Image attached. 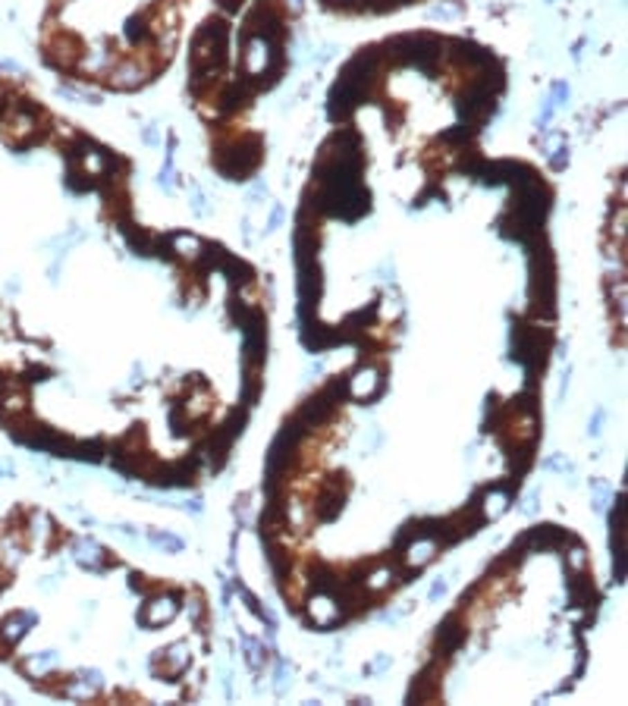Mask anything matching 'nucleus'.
I'll return each instance as SVG.
<instances>
[{
  "label": "nucleus",
  "instance_id": "nucleus-1",
  "mask_svg": "<svg viewBox=\"0 0 628 706\" xmlns=\"http://www.w3.org/2000/svg\"><path fill=\"white\" fill-rule=\"evenodd\" d=\"M258 160H261V142L258 138H248V142L232 145V148H220L217 170L226 179H246L258 167Z\"/></svg>",
  "mask_w": 628,
  "mask_h": 706
},
{
  "label": "nucleus",
  "instance_id": "nucleus-2",
  "mask_svg": "<svg viewBox=\"0 0 628 706\" xmlns=\"http://www.w3.org/2000/svg\"><path fill=\"white\" fill-rule=\"evenodd\" d=\"M383 387V377L377 371H358L352 380H349V393L355 399H374Z\"/></svg>",
  "mask_w": 628,
  "mask_h": 706
},
{
  "label": "nucleus",
  "instance_id": "nucleus-3",
  "mask_svg": "<svg viewBox=\"0 0 628 706\" xmlns=\"http://www.w3.org/2000/svg\"><path fill=\"white\" fill-rule=\"evenodd\" d=\"M110 82L113 85H120V89H136V85H142L145 82V69L142 66H120V69H113L110 73Z\"/></svg>",
  "mask_w": 628,
  "mask_h": 706
},
{
  "label": "nucleus",
  "instance_id": "nucleus-4",
  "mask_svg": "<svg viewBox=\"0 0 628 706\" xmlns=\"http://www.w3.org/2000/svg\"><path fill=\"white\" fill-rule=\"evenodd\" d=\"M462 638H465V631L456 625V618H450L443 628H440V634H437V644H440V650L443 653H452L459 644H462Z\"/></svg>",
  "mask_w": 628,
  "mask_h": 706
},
{
  "label": "nucleus",
  "instance_id": "nucleus-5",
  "mask_svg": "<svg viewBox=\"0 0 628 706\" xmlns=\"http://www.w3.org/2000/svg\"><path fill=\"white\" fill-rule=\"evenodd\" d=\"M173 615H176V603H170V600H157V603H148V609H145V622H148V625H154V622H170Z\"/></svg>",
  "mask_w": 628,
  "mask_h": 706
},
{
  "label": "nucleus",
  "instance_id": "nucleus-6",
  "mask_svg": "<svg viewBox=\"0 0 628 706\" xmlns=\"http://www.w3.org/2000/svg\"><path fill=\"white\" fill-rule=\"evenodd\" d=\"M311 615H314V622L321 628H327L333 618H340V606H333L330 600H314L311 603Z\"/></svg>",
  "mask_w": 628,
  "mask_h": 706
},
{
  "label": "nucleus",
  "instance_id": "nucleus-7",
  "mask_svg": "<svg viewBox=\"0 0 628 706\" xmlns=\"http://www.w3.org/2000/svg\"><path fill=\"white\" fill-rule=\"evenodd\" d=\"M173 245H176V248H170V252L189 254V258H198V252H201V242H198V239L185 236V232H176V236H173Z\"/></svg>",
  "mask_w": 628,
  "mask_h": 706
},
{
  "label": "nucleus",
  "instance_id": "nucleus-8",
  "mask_svg": "<svg viewBox=\"0 0 628 706\" xmlns=\"http://www.w3.org/2000/svg\"><path fill=\"white\" fill-rule=\"evenodd\" d=\"M148 537L154 540L157 546H167L170 552H179V550H183V540H179V537H173V534H160V530H151Z\"/></svg>",
  "mask_w": 628,
  "mask_h": 706
},
{
  "label": "nucleus",
  "instance_id": "nucleus-9",
  "mask_svg": "<svg viewBox=\"0 0 628 706\" xmlns=\"http://www.w3.org/2000/svg\"><path fill=\"white\" fill-rule=\"evenodd\" d=\"M389 577H393V568H380V571H374V575L368 577V587H383V584H389Z\"/></svg>",
  "mask_w": 628,
  "mask_h": 706
},
{
  "label": "nucleus",
  "instance_id": "nucleus-10",
  "mask_svg": "<svg viewBox=\"0 0 628 706\" xmlns=\"http://www.w3.org/2000/svg\"><path fill=\"white\" fill-rule=\"evenodd\" d=\"M569 562H572V568H581V565H584V550H581V546H575V550L569 552Z\"/></svg>",
  "mask_w": 628,
  "mask_h": 706
},
{
  "label": "nucleus",
  "instance_id": "nucleus-11",
  "mask_svg": "<svg viewBox=\"0 0 628 706\" xmlns=\"http://www.w3.org/2000/svg\"><path fill=\"white\" fill-rule=\"evenodd\" d=\"M446 593V581H437V584L430 587V600H437V597H443Z\"/></svg>",
  "mask_w": 628,
  "mask_h": 706
},
{
  "label": "nucleus",
  "instance_id": "nucleus-12",
  "mask_svg": "<svg viewBox=\"0 0 628 706\" xmlns=\"http://www.w3.org/2000/svg\"><path fill=\"white\" fill-rule=\"evenodd\" d=\"M280 220H283V211L277 207V211H273V217H270V226H267V230H277V226H280Z\"/></svg>",
  "mask_w": 628,
  "mask_h": 706
},
{
  "label": "nucleus",
  "instance_id": "nucleus-13",
  "mask_svg": "<svg viewBox=\"0 0 628 706\" xmlns=\"http://www.w3.org/2000/svg\"><path fill=\"white\" fill-rule=\"evenodd\" d=\"M239 3H242V0H220V7L230 10V13H232V10H239Z\"/></svg>",
  "mask_w": 628,
  "mask_h": 706
}]
</instances>
